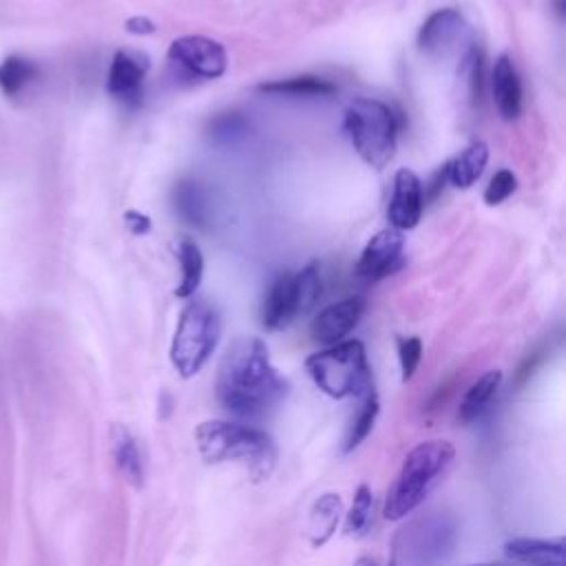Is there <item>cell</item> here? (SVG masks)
Masks as SVG:
<instances>
[{
	"mask_svg": "<svg viewBox=\"0 0 566 566\" xmlns=\"http://www.w3.org/2000/svg\"><path fill=\"white\" fill-rule=\"evenodd\" d=\"M456 542L458 526L449 513H423L394 533L390 566H443L454 555Z\"/></svg>",
	"mask_w": 566,
	"mask_h": 566,
	"instance_id": "4",
	"label": "cell"
},
{
	"mask_svg": "<svg viewBox=\"0 0 566 566\" xmlns=\"http://www.w3.org/2000/svg\"><path fill=\"white\" fill-rule=\"evenodd\" d=\"M124 221H127V226H129V230H131L133 235H146V232L151 230V219H149V215L129 210V213L124 215Z\"/></svg>",
	"mask_w": 566,
	"mask_h": 566,
	"instance_id": "30",
	"label": "cell"
},
{
	"mask_svg": "<svg viewBox=\"0 0 566 566\" xmlns=\"http://www.w3.org/2000/svg\"><path fill=\"white\" fill-rule=\"evenodd\" d=\"M259 91L274 94V96H293V98H328L337 94V87L317 76H297L286 80H274L268 85H261Z\"/></svg>",
	"mask_w": 566,
	"mask_h": 566,
	"instance_id": "22",
	"label": "cell"
},
{
	"mask_svg": "<svg viewBox=\"0 0 566 566\" xmlns=\"http://www.w3.org/2000/svg\"><path fill=\"white\" fill-rule=\"evenodd\" d=\"M454 456L456 449L447 440H427L414 447L405 456L401 471L388 491L383 515L396 522L418 509L449 469Z\"/></svg>",
	"mask_w": 566,
	"mask_h": 566,
	"instance_id": "3",
	"label": "cell"
},
{
	"mask_svg": "<svg viewBox=\"0 0 566 566\" xmlns=\"http://www.w3.org/2000/svg\"><path fill=\"white\" fill-rule=\"evenodd\" d=\"M372 504H374V498H372V491L370 487L361 485L355 493V500H352V507L346 515V533L348 535H359L368 529L370 524V518H372Z\"/></svg>",
	"mask_w": 566,
	"mask_h": 566,
	"instance_id": "26",
	"label": "cell"
},
{
	"mask_svg": "<svg viewBox=\"0 0 566 566\" xmlns=\"http://www.w3.org/2000/svg\"><path fill=\"white\" fill-rule=\"evenodd\" d=\"M423 215V186L414 171L401 168L394 175V191L388 208V219L396 230H412Z\"/></svg>",
	"mask_w": 566,
	"mask_h": 566,
	"instance_id": "14",
	"label": "cell"
},
{
	"mask_svg": "<svg viewBox=\"0 0 566 566\" xmlns=\"http://www.w3.org/2000/svg\"><path fill=\"white\" fill-rule=\"evenodd\" d=\"M39 78V65L23 56H10L0 63V91L8 98L21 96Z\"/></svg>",
	"mask_w": 566,
	"mask_h": 566,
	"instance_id": "24",
	"label": "cell"
},
{
	"mask_svg": "<svg viewBox=\"0 0 566 566\" xmlns=\"http://www.w3.org/2000/svg\"><path fill=\"white\" fill-rule=\"evenodd\" d=\"M491 89H493V102L502 120L513 122L522 113V85L518 78V72L507 54H502L491 72Z\"/></svg>",
	"mask_w": 566,
	"mask_h": 566,
	"instance_id": "16",
	"label": "cell"
},
{
	"mask_svg": "<svg viewBox=\"0 0 566 566\" xmlns=\"http://www.w3.org/2000/svg\"><path fill=\"white\" fill-rule=\"evenodd\" d=\"M173 208L186 224L199 230H210L217 217L213 193L195 179H182L173 186Z\"/></svg>",
	"mask_w": 566,
	"mask_h": 566,
	"instance_id": "15",
	"label": "cell"
},
{
	"mask_svg": "<svg viewBox=\"0 0 566 566\" xmlns=\"http://www.w3.org/2000/svg\"><path fill=\"white\" fill-rule=\"evenodd\" d=\"M500 383H502V372H498V370H491L485 377H480L460 401V410H458L460 421L474 423L478 416H482L485 410L491 405L493 396L498 394Z\"/></svg>",
	"mask_w": 566,
	"mask_h": 566,
	"instance_id": "21",
	"label": "cell"
},
{
	"mask_svg": "<svg viewBox=\"0 0 566 566\" xmlns=\"http://www.w3.org/2000/svg\"><path fill=\"white\" fill-rule=\"evenodd\" d=\"M421 357H423V344H421L418 337H410V339L399 341V361H401L403 381H410L416 374Z\"/></svg>",
	"mask_w": 566,
	"mask_h": 566,
	"instance_id": "28",
	"label": "cell"
},
{
	"mask_svg": "<svg viewBox=\"0 0 566 566\" xmlns=\"http://www.w3.org/2000/svg\"><path fill=\"white\" fill-rule=\"evenodd\" d=\"M363 313H366L363 297H350L339 304H333L315 317L311 335L322 346H328V348L337 346L359 326Z\"/></svg>",
	"mask_w": 566,
	"mask_h": 566,
	"instance_id": "12",
	"label": "cell"
},
{
	"mask_svg": "<svg viewBox=\"0 0 566 566\" xmlns=\"http://www.w3.org/2000/svg\"><path fill=\"white\" fill-rule=\"evenodd\" d=\"M322 297V270L319 263H308L300 272H283L270 286L261 324L265 330L276 333L289 328L297 317L311 313Z\"/></svg>",
	"mask_w": 566,
	"mask_h": 566,
	"instance_id": "7",
	"label": "cell"
},
{
	"mask_svg": "<svg viewBox=\"0 0 566 566\" xmlns=\"http://www.w3.org/2000/svg\"><path fill=\"white\" fill-rule=\"evenodd\" d=\"M306 370L315 385L333 399L363 396L372 390V372L361 341H341L313 355Z\"/></svg>",
	"mask_w": 566,
	"mask_h": 566,
	"instance_id": "6",
	"label": "cell"
},
{
	"mask_svg": "<svg viewBox=\"0 0 566 566\" xmlns=\"http://www.w3.org/2000/svg\"><path fill=\"white\" fill-rule=\"evenodd\" d=\"M403 250H405V237L401 230L385 228V230L377 232L368 241V246L357 263L359 279L374 283V281H381V279L399 272L405 261Z\"/></svg>",
	"mask_w": 566,
	"mask_h": 566,
	"instance_id": "10",
	"label": "cell"
},
{
	"mask_svg": "<svg viewBox=\"0 0 566 566\" xmlns=\"http://www.w3.org/2000/svg\"><path fill=\"white\" fill-rule=\"evenodd\" d=\"M489 162V149L485 142H474L447 162V177L456 188L474 186Z\"/></svg>",
	"mask_w": 566,
	"mask_h": 566,
	"instance_id": "19",
	"label": "cell"
},
{
	"mask_svg": "<svg viewBox=\"0 0 566 566\" xmlns=\"http://www.w3.org/2000/svg\"><path fill=\"white\" fill-rule=\"evenodd\" d=\"M355 566H379V564H377V559H372V557H359V559L355 562Z\"/></svg>",
	"mask_w": 566,
	"mask_h": 566,
	"instance_id": "32",
	"label": "cell"
},
{
	"mask_svg": "<svg viewBox=\"0 0 566 566\" xmlns=\"http://www.w3.org/2000/svg\"><path fill=\"white\" fill-rule=\"evenodd\" d=\"M124 28H127V32H129V34H135V36H149V34H155V23H153V21H149L146 17L129 19Z\"/></svg>",
	"mask_w": 566,
	"mask_h": 566,
	"instance_id": "31",
	"label": "cell"
},
{
	"mask_svg": "<svg viewBox=\"0 0 566 566\" xmlns=\"http://www.w3.org/2000/svg\"><path fill=\"white\" fill-rule=\"evenodd\" d=\"M168 61L191 76L217 80L226 74L228 56L221 43L206 36H182L171 43Z\"/></svg>",
	"mask_w": 566,
	"mask_h": 566,
	"instance_id": "9",
	"label": "cell"
},
{
	"mask_svg": "<svg viewBox=\"0 0 566 566\" xmlns=\"http://www.w3.org/2000/svg\"><path fill=\"white\" fill-rule=\"evenodd\" d=\"M111 451H113V460H116L120 474L124 476V480L129 485H133L135 489L142 487V482H144L142 454H140L138 440L124 425H116L111 429Z\"/></svg>",
	"mask_w": 566,
	"mask_h": 566,
	"instance_id": "18",
	"label": "cell"
},
{
	"mask_svg": "<svg viewBox=\"0 0 566 566\" xmlns=\"http://www.w3.org/2000/svg\"><path fill=\"white\" fill-rule=\"evenodd\" d=\"M564 551H566L564 537H553V540L515 537L504 544L507 557L526 566H566Z\"/></svg>",
	"mask_w": 566,
	"mask_h": 566,
	"instance_id": "17",
	"label": "cell"
},
{
	"mask_svg": "<svg viewBox=\"0 0 566 566\" xmlns=\"http://www.w3.org/2000/svg\"><path fill=\"white\" fill-rule=\"evenodd\" d=\"M361 403L348 425V434H346V440H344V451L350 454L352 449H357L372 432L374 423H377V416H379V399H377V392L374 388L368 390L363 396H359Z\"/></svg>",
	"mask_w": 566,
	"mask_h": 566,
	"instance_id": "25",
	"label": "cell"
},
{
	"mask_svg": "<svg viewBox=\"0 0 566 566\" xmlns=\"http://www.w3.org/2000/svg\"><path fill=\"white\" fill-rule=\"evenodd\" d=\"M469 32L467 21L456 10L434 12L418 32V47L432 56H447L465 41Z\"/></svg>",
	"mask_w": 566,
	"mask_h": 566,
	"instance_id": "13",
	"label": "cell"
},
{
	"mask_svg": "<svg viewBox=\"0 0 566 566\" xmlns=\"http://www.w3.org/2000/svg\"><path fill=\"white\" fill-rule=\"evenodd\" d=\"M195 445L208 465H241L254 482L265 480L276 462L272 438L248 425L228 421H204L195 429Z\"/></svg>",
	"mask_w": 566,
	"mask_h": 566,
	"instance_id": "2",
	"label": "cell"
},
{
	"mask_svg": "<svg viewBox=\"0 0 566 566\" xmlns=\"http://www.w3.org/2000/svg\"><path fill=\"white\" fill-rule=\"evenodd\" d=\"M474 566H493V564H474Z\"/></svg>",
	"mask_w": 566,
	"mask_h": 566,
	"instance_id": "33",
	"label": "cell"
},
{
	"mask_svg": "<svg viewBox=\"0 0 566 566\" xmlns=\"http://www.w3.org/2000/svg\"><path fill=\"white\" fill-rule=\"evenodd\" d=\"M341 513H344V502L337 493H324L315 502L311 511V522H308V533L315 548H322L335 535Z\"/></svg>",
	"mask_w": 566,
	"mask_h": 566,
	"instance_id": "20",
	"label": "cell"
},
{
	"mask_svg": "<svg viewBox=\"0 0 566 566\" xmlns=\"http://www.w3.org/2000/svg\"><path fill=\"white\" fill-rule=\"evenodd\" d=\"M246 133V120L239 113H224L210 124V135L217 142H232Z\"/></svg>",
	"mask_w": 566,
	"mask_h": 566,
	"instance_id": "29",
	"label": "cell"
},
{
	"mask_svg": "<svg viewBox=\"0 0 566 566\" xmlns=\"http://www.w3.org/2000/svg\"><path fill=\"white\" fill-rule=\"evenodd\" d=\"M515 188H518L515 175H513L511 171L502 168V171H498V173L491 177V182H489V186H487V191H485V202H487L489 206H498V204H502L504 199H509V197L515 193Z\"/></svg>",
	"mask_w": 566,
	"mask_h": 566,
	"instance_id": "27",
	"label": "cell"
},
{
	"mask_svg": "<svg viewBox=\"0 0 566 566\" xmlns=\"http://www.w3.org/2000/svg\"><path fill=\"white\" fill-rule=\"evenodd\" d=\"M286 390L261 339L241 337L228 346L217 370V399L224 410L241 418H259L283 401Z\"/></svg>",
	"mask_w": 566,
	"mask_h": 566,
	"instance_id": "1",
	"label": "cell"
},
{
	"mask_svg": "<svg viewBox=\"0 0 566 566\" xmlns=\"http://www.w3.org/2000/svg\"><path fill=\"white\" fill-rule=\"evenodd\" d=\"M344 127L355 151L368 166L381 171L390 164L396 151L399 122L385 102L372 98H359L350 102L346 109Z\"/></svg>",
	"mask_w": 566,
	"mask_h": 566,
	"instance_id": "5",
	"label": "cell"
},
{
	"mask_svg": "<svg viewBox=\"0 0 566 566\" xmlns=\"http://www.w3.org/2000/svg\"><path fill=\"white\" fill-rule=\"evenodd\" d=\"M177 259H179V265H182V281H179L175 295L179 300H188L202 286L204 257H202L199 246L193 239H182L179 246H177Z\"/></svg>",
	"mask_w": 566,
	"mask_h": 566,
	"instance_id": "23",
	"label": "cell"
},
{
	"mask_svg": "<svg viewBox=\"0 0 566 566\" xmlns=\"http://www.w3.org/2000/svg\"><path fill=\"white\" fill-rule=\"evenodd\" d=\"M151 63L138 52H118L109 67L107 91L127 107H140L144 96V78Z\"/></svg>",
	"mask_w": 566,
	"mask_h": 566,
	"instance_id": "11",
	"label": "cell"
},
{
	"mask_svg": "<svg viewBox=\"0 0 566 566\" xmlns=\"http://www.w3.org/2000/svg\"><path fill=\"white\" fill-rule=\"evenodd\" d=\"M221 337V322L213 306L195 302L186 306L179 317L173 344L171 361L182 379H193L202 372Z\"/></svg>",
	"mask_w": 566,
	"mask_h": 566,
	"instance_id": "8",
	"label": "cell"
}]
</instances>
